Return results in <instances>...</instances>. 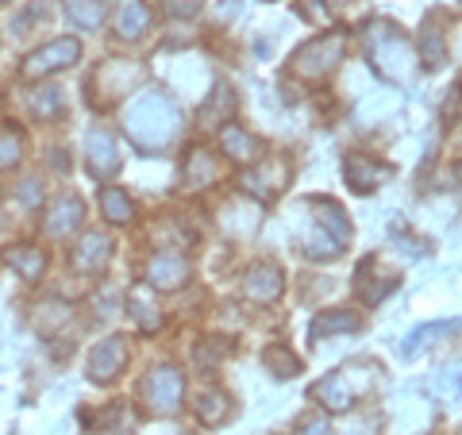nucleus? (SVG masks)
I'll return each instance as SVG.
<instances>
[{"instance_id":"1","label":"nucleus","mask_w":462,"mask_h":435,"mask_svg":"<svg viewBox=\"0 0 462 435\" xmlns=\"http://www.w3.org/2000/svg\"><path fill=\"white\" fill-rule=\"evenodd\" d=\"M124 127H127V135L135 139L139 151H162L178 139L181 116H178V108H173V100L166 93L147 89V93H135V100L127 105Z\"/></svg>"},{"instance_id":"2","label":"nucleus","mask_w":462,"mask_h":435,"mask_svg":"<svg viewBox=\"0 0 462 435\" xmlns=\"http://www.w3.org/2000/svg\"><path fill=\"white\" fill-rule=\"evenodd\" d=\"M378 362H351V366H343L336 374H328L324 382H316L312 385V397L324 404V409L331 412H343V409H351V404L358 397H366L374 385H378Z\"/></svg>"},{"instance_id":"3","label":"nucleus","mask_w":462,"mask_h":435,"mask_svg":"<svg viewBox=\"0 0 462 435\" xmlns=\"http://www.w3.org/2000/svg\"><path fill=\"white\" fill-rule=\"evenodd\" d=\"M366 58L374 66H378V74L389 78V81H409L412 78V62H416V54H412V42L404 39L393 23H370L366 27Z\"/></svg>"},{"instance_id":"4","label":"nucleus","mask_w":462,"mask_h":435,"mask_svg":"<svg viewBox=\"0 0 462 435\" xmlns=\"http://www.w3.org/2000/svg\"><path fill=\"white\" fill-rule=\"evenodd\" d=\"M139 397L151 416H173L185 401V374L173 366V362H158L147 378H143Z\"/></svg>"},{"instance_id":"5","label":"nucleus","mask_w":462,"mask_h":435,"mask_svg":"<svg viewBox=\"0 0 462 435\" xmlns=\"http://www.w3.org/2000/svg\"><path fill=\"white\" fill-rule=\"evenodd\" d=\"M78 58H81V39L78 35H62V39H51V42H42L39 51L27 54L20 74L27 81H42L51 74H62V69L78 66Z\"/></svg>"},{"instance_id":"6","label":"nucleus","mask_w":462,"mask_h":435,"mask_svg":"<svg viewBox=\"0 0 462 435\" xmlns=\"http://www.w3.org/2000/svg\"><path fill=\"white\" fill-rule=\"evenodd\" d=\"M343 47H346L343 32H331V35L312 39V42H305V47L293 54V69H297L300 78H324V74H331V69L339 66Z\"/></svg>"},{"instance_id":"7","label":"nucleus","mask_w":462,"mask_h":435,"mask_svg":"<svg viewBox=\"0 0 462 435\" xmlns=\"http://www.w3.org/2000/svg\"><path fill=\"white\" fill-rule=\"evenodd\" d=\"M127 358H132V343H127L124 336L100 339L93 351H89V378H93L97 385L116 382V378H120V374L127 370Z\"/></svg>"},{"instance_id":"8","label":"nucleus","mask_w":462,"mask_h":435,"mask_svg":"<svg viewBox=\"0 0 462 435\" xmlns=\"http://www.w3.org/2000/svg\"><path fill=\"white\" fill-rule=\"evenodd\" d=\"M85 166L97 181H108L120 173V143L108 127H93L89 135H85Z\"/></svg>"},{"instance_id":"9","label":"nucleus","mask_w":462,"mask_h":435,"mask_svg":"<svg viewBox=\"0 0 462 435\" xmlns=\"http://www.w3.org/2000/svg\"><path fill=\"white\" fill-rule=\"evenodd\" d=\"M189 273H193V266H189V258H185L181 251H154L151 258H147V270H143V278H147V285L151 289H181L185 282H189Z\"/></svg>"},{"instance_id":"10","label":"nucleus","mask_w":462,"mask_h":435,"mask_svg":"<svg viewBox=\"0 0 462 435\" xmlns=\"http://www.w3.org/2000/svg\"><path fill=\"white\" fill-rule=\"evenodd\" d=\"M285 181H289V166L282 162V158H266L263 166L243 170V178H239L243 190H247L251 197H263V200L278 197V193L285 190Z\"/></svg>"},{"instance_id":"11","label":"nucleus","mask_w":462,"mask_h":435,"mask_svg":"<svg viewBox=\"0 0 462 435\" xmlns=\"http://www.w3.org/2000/svg\"><path fill=\"white\" fill-rule=\"evenodd\" d=\"M81 220H85L81 197L66 193V197L51 200L47 216H42V231H47V239H66V236H74V231L81 227Z\"/></svg>"},{"instance_id":"12","label":"nucleus","mask_w":462,"mask_h":435,"mask_svg":"<svg viewBox=\"0 0 462 435\" xmlns=\"http://www.w3.org/2000/svg\"><path fill=\"white\" fill-rule=\"evenodd\" d=\"M108 263H112V239L105 231H85L74 246V270L100 273V270H108Z\"/></svg>"},{"instance_id":"13","label":"nucleus","mask_w":462,"mask_h":435,"mask_svg":"<svg viewBox=\"0 0 462 435\" xmlns=\"http://www.w3.org/2000/svg\"><path fill=\"white\" fill-rule=\"evenodd\" d=\"M151 5L147 0H120L116 5V39L124 42H135L151 32Z\"/></svg>"},{"instance_id":"14","label":"nucleus","mask_w":462,"mask_h":435,"mask_svg":"<svg viewBox=\"0 0 462 435\" xmlns=\"http://www.w3.org/2000/svg\"><path fill=\"white\" fill-rule=\"evenodd\" d=\"M285 293V273L273 263H258L247 270V297L258 304H273Z\"/></svg>"},{"instance_id":"15","label":"nucleus","mask_w":462,"mask_h":435,"mask_svg":"<svg viewBox=\"0 0 462 435\" xmlns=\"http://www.w3.org/2000/svg\"><path fill=\"white\" fill-rule=\"evenodd\" d=\"M343 173H346V181H351L358 193H374L389 178V166L374 162V158H366V154H346Z\"/></svg>"},{"instance_id":"16","label":"nucleus","mask_w":462,"mask_h":435,"mask_svg":"<svg viewBox=\"0 0 462 435\" xmlns=\"http://www.w3.org/2000/svg\"><path fill=\"white\" fill-rule=\"evenodd\" d=\"M216 178H220V170H216L212 154L205 147H189V154H185V170H181L185 190H205V185H212Z\"/></svg>"},{"instance_id":"17","label":"nucleus","mask_w":462,"mask_h":435,"mask_svg":"<svg viewBox=\"0 0 462 435\" xmlns=\"http://www.w3.org/2000/svg\"><path fill=\"white\" fill-rule=\"evenodd\" d=\"M220 151H224L227 158H236V162L247 166V162H258V151H263V147H258V139L247 135L243 127L224 124V127H220Z\"/></svg>"},{"instance_id":"18","label":"nucleus","mask_w":462,"mask_h":435,"mask_svg":"<svg viewBox=\"0 0 462 435\" xmlns=\"http://www.w3.org/2000/svg\"><path fill=\"white\" fill-rule=\"evenodd\" d=\"M127 312H132V320H135V328L143 331V336H154V331L162 328V312H158V304H154L151 285L135 289V293L127 297Z\"/></svg>"},{"instance_id":"19","label":"nucleus","mask_w":462,"mask_h":435,"mask_svg":"<svg viewBox=\"0 0 462 435\" xmlns=\"http://www.w3.org/2000/svg\"><path fill=\"white\" fill-rule=\"evenodd\" d=\"M5 263L20 273L23 282H39L42 273H47V251H39V246H27V243H20V246H12V251L5 255Z\"/></svg>"},{"instance_id":"20","label":"nucleus","mask_w":462,"mask_h":435,"mask_svg":"<svg viewBox=\"0 0 462 435\" xmlns=\"http://www.w3.org/2000/svg\"><path fill=\"white\" fill-rule=\"evenodd\" d=\"M66 5V16L78 32H97L105 23V5L108 0H62Z\"/></svg>"},{"instance_id":"21","label":"nucleus","mask_w":462,"mask_h":435,"mask_svg":"<svg viewBox=\"0 0 462 435\" xmlns=\"http://www.w3.org/2000/svg\"><path fill=\"white\" fill-rule=\"evenodd\" d=\"M416 54H420V62H424L428 69H439V66H443L447 47H443V35H439V20H436V16H428L420 39H416Z\"/></svg>"},{"instance_id":"22","label":"nucleus","mask_w":462,"mask_h":435,"mask_svg":"<svg viewBox=\"0 0 462 435\" xmlns=\"http://www.w3.org/2000/svg\"><path fill=\"white\" fill-rule=\"evenodd\" d=\"M227 416H231V397L220 393V389H205V393L197 397V420L205 428H220Z\"/></svg>"},{"instance_id":"23","label":"nucleus","mask_w":462,"mask_h":435,"mask_svg":"<svg viewBox=\"0 0 462 435\" xmlns=\"http://www.w3.org/2000/svg\"><path fill=\"white\" fill-rule=\"evenodd\" d=\"M100 212L108 224H132L135 220V200L124 190H100Z\"/></svg>"},{"instance_id":"24","label":"nucleus","mask_w":462,"mask_h":435,"mask_svg":"<svg viewBox=\"0 0 462 435\" xmlns=\"http://www.w3.org/2000/svg\"><path fill=\"white\" fill-rule=\"evenodd\" d=\"M462 328V320H436V324H424V328H416L409 339H404V347H401V355L404 358H412V355H420L424 347H428V339H436V336H451V331H458Z\"/></svg>"},{"instance_id":"25","label":"nucleus","mask_w":462,"mask_h":435,"mask_svg":"<svg viewBox=\"0 0 462 435\" xmlns=\"http://www.w3.org/2000/svg\"><path fill=\"white\" fill-rule=\"evenodd\" d=\"M27 108H32L35 120H58L66 105H62V93H58L54 85H39V89L27 97Z\"/></svg>"},{"instance_id":"26","label":"nucleus","mask_w":462,"mask_h":435,"mask_svg":"<svg viewBox=\"0 0 462 435\" xmlns=\"http://www.w3.org/2000/svg\"><path fill=\"white\" fill-rule=\"evenodd\" d=\"M358 316L355 312H324V316H316L312 328H309V336L312 339H328V336H336V331H358Z\"/></svg>"},{"instance_id":"27","label":"nucleus","mask_w":462,"mask_h":435,"mask_svg":"<svg viewBox=\"0 0 462 435\" xmlns=\"http://www.w3.org/2000/svg\"><path fill=\"white\" fill-rule=\"evenodd\" d=\"M263 362H266V370L273 374V378H297L300 374V362L285 351V347H270V351L263 355Z\"/></svg>"},{"instance_id":"28","label":"nucleus","mask_w":462,"mask_h":435,"mask_svg":"<svg viewBox=\"0 0 462 435\" xmlns=\"http://www.w3.org/2000/svg\"><path fill=\"white\" fill-rule=\"evenodd\" d=\"M224 355H231V347H227L224 339H208V343H200L197 351H193V362H197V366L205 370V374H212L216 362H220Z\"/></svg>"},{"instance_id":"29","label":"nucleus","mask_w":462,"mask_h":435,"mask_svg":"<svg viewBox=\"0 0 462 435\" xmlns=\"http://www.w3.org/2000/svg\"><path fill=\"white\" fill-rule=\"evenodd\" d=\"M23 158V139L20 132H0V170H12Z\"/></svg>"},{"instance_id":"30","label":"nucleus","mask_w":462,"mask_h":435,"mask_svg":"<svg viewBox=\"0 0 462 435\" xmlns=\"http://www.w3.org/2000/svg\"><path fill=\"white\" fill-rule=\"evenodd\" d=\"M227 112H236V93L220 85V89H216V97H212V105L200 112V120H212V116H227Z\"/></svg>"},{"instance_id":"31","label":"nucleus","mask_w":462,"mask_h":435,"mask_svg":"<svg viewBox=\"0 0 462 435\" xmlns=\"http://www.w3.org/2000/svg\"><path fill=\"white\" fill-rule=\"evenodd\" d=\"M16 197H20V205H23V208H39L47 193H42V181H39V178H23V181H20V190H16Z\"/></svg>"},{"instance_id":"32","label":"nucleus","mask_w":462,"mask_h":435,"mask_svg":"<svg viewBox=\"0 0 462 435\" xmlns=\"http://www.w3.org/2000/svg\"><path fill=\"white\" fill-rule=\"evenodd\" d=\"M293 435H328V420L324 416H305Z\"/></svg>"},{"instance_id":"33","label":"nucleus","mask_w":462,"mask_h":435,"mask_svg":"<svg viewBox=\"0 0 462 435\" xmlns=\"http://www.w3.org/2000/svg\"><path fill=\"white\" fill-rule=\"evenodd\" d=\"M339 5H343V0H339Z\"/></svg>"},{"instance_id":"34","label":"nucleus","mask_w":462,"mask_h":435,"mask_svg":"<svg viewBox=\"0 0 462 435\" xmlns=\"http://www.w3.org/2000/svg\"><path fill=\"white\" fill-rule=\"evenodd\" d=\"M178 435H181V431H178Z\"/></svg>"}]
</instances>
